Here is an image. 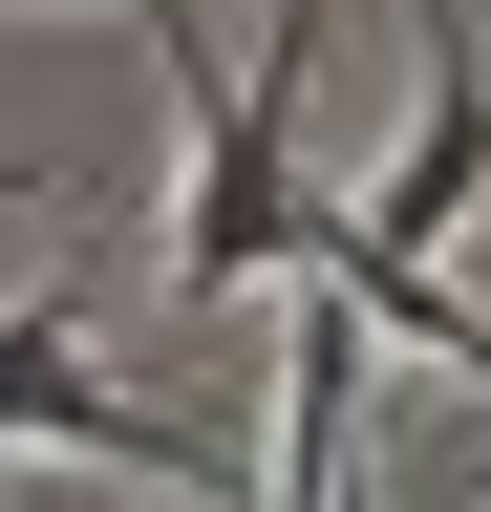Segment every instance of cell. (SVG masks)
<instances>
[{
	"label": "cell",
	"mask_w": 491,
	"mask_h": 512,
	"mask_svg": "<svg viewBox=\"0 0 491 512\" xmlns=\"http://www.w3.org/2000/svg\"><path fill=\"white\" fill-rule=\"evenodd\" d=\"M0 448H65V470H171V427L86 363V299H0Z\"/></svg>",
	"instance_id": "obj_2"
},
{
	"label": "cell",
	"mask_w": 491,
	"mask_h": 512,
	"mask_svg": "<svg viewBox=\"0 0 491 512\" xmlns=\"http://www.w3.org/2000/svg\"><path fill=\"white\" fill-rule=\"evenodd\" d=\"M22 192H43V171H0V214H22Z\"/></svg>",
	"instance_id": "obj_5"
},
{
	"label": "cell",
	"mask_w": 491,
	"mask_h": 512,
	"mask_svg": "<svg viewBox=\"0 0 491 512\" xmlns=\"http://www.w3.org/2000/svg\"><path fill=\"white\" fill-rule=\"evenodd\" d=\"M363 214H385V235H427V256L491 214V64H470V22H449V0H427V107H406V171L363 192Z\"/></svg>",
	"instance_id": "obj_3"
},
{
	"label": "cell",
	"mask_w": 491,
	"mask_h": 512,
	"mask_svg": "<svg viewBox=\"0 0 491 512\" xmlns=\"http://www.w3.org/2000/svg\"><path fill=\"white\" fill-rule=\"evenodd\" d=\"M299 278H342V320H363V342H427V363L491 406V320L427 278V235H385V214H299Z\"/></svg>",
	"instance_id": "obj_4"
},
{
	"label": "cell",
	"mask_w": 491,
	"mask_h": 512,
	"mask_svg": "<svg viewBox=\"0 0 491 512\" xmlns=\"http://www.w3.org/2000/svg\"><path fill=\"white\" fill-rule=\"evenodd\" d=\"M321 22H342V0H278V43L193 107V192H171V235H150V278L193 299V320L257 299L278 256H299V86H321Z\"/></svg>",
	"instance_id": "obj_1"
}]
</instances>
